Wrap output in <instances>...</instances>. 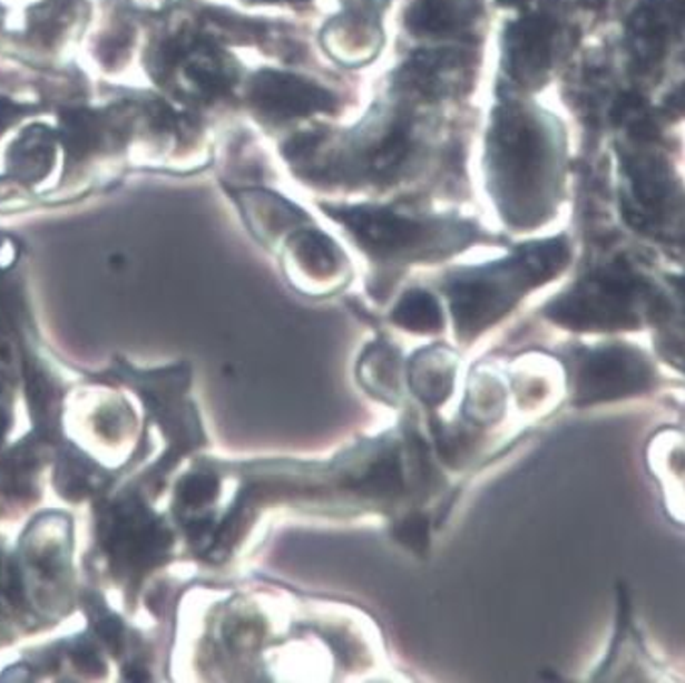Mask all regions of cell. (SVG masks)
<instances>
[{
  "mask_svg": "<svg viewBox=\"0 0 685 683\" xmlns=\"http://www.w3.org/2000/svg\"><path fill=\"white\" fill-rule=\"evenodd\" d=\"M398 412L392 427L360 437L326 459L205 457L235 490L227 506H221L200 559L208 565L233 562L272 510L331 518L378 516L407 552L427 557L433 528L451 510L459 488L427 427L422 431L419 407L409 402Z\"/></svg>",
  "mask_w": 685,
  "mask_h": 683,
  "instance_id": "1",
  "label": "cell"
},
{
  "mask_svg": "<svg viewBox=\"0 0 685 683\" xmlns=\"http://www.w3.org/2000/svg\"><path fill=\"white\" fill-rule=\"evenodd\" d=\"M569 260L566 241L529 243L505 260L449 272L439 290L447 300L457 349L468 351L505 321L532 290L554 280Z\"/></svg>",
  "mask_w": 685,
  "mask_h": 683,
  "instance_id": "2",
  "label": "cell"
},
{
  "mask_svg": "<svg viewBox=\"0 0 685 683\" xmlns=\"http://www.w3.org/2000/svg\"><path fill=\"white\" fill-rule=\"evenodd\" d=\"M323 208L372 262L368 290L380 304L392 296L398 277L410 265L441 262L478 240L476 227L457 218L404 215L384 206Z\"/></svg>",
  "mask_w": 685,
  "mask_h": 683,
  "instance_id": "3",
  "label": "cell"
},
{
  "mask_svg": "<svg viewBox=\"0 0 685 683\" xmlns=\"http://www.w3.org/2000/svg\"><path fill=\"white\" fill-rule=\"evenodd\" d=\"M120 378L137 390L149 410V419L156 420L168 447L147 481L157 488L168 478L172 469L180 466L182 459L193 457L211 445L198 407L190 396L193 372L188 363H174L154 372H139L123 363Z\"/></svg>",
  "mask_w": 685,
  "mask_h": 683,
  "instance_id": "4",
  "label": "cell"
},
{
  "mask_svg": "<svg viewBox=\"0 0 685 683\" xmlns=\"http://www.w3.org/2000/svg\"><path fill=\"white\" fill-rule=\"evenodd\" d=\"M100 539L120 576L135 582L169 562L176 535L166 516L145 503L137 491L110 504L100 523Z\"/></svg>",
  "mask_w": 685,
  "mask_h": 683,
  "instance_id": "5",
  "label": "cell"
},
{
  "mask_svg": "<svg viewBox=\"0 0 685 683\" xmlns=\"http://www.w3.org/2000/svg\"><path fill=\"white\" fill-rule=\"evenodd\" d=\"M545 316L576 331L630 329L640 323L637 286L623 270H608L554 300L545 309Z\"/></svg>",
  "mask_w": 685,
  "mask_h": 683,
  "instance_id": "6",
  "label": "cell"
},
{
  "mask_svg": "<svg viewBox=\"0 0 685 683\" xmlns=\"http://www.w3.org/2000/svg\"><path fill=\"white\" fill-rule=\"evenodd\" d=\"M653 384L649 360L635 348L608 345L591 349L577 361L574 404L591 407L625 396L640 394Z\"/></svg>",
  "mask_w": 685,
  "mask_h": 683,
  "instance_id": "7",
  "label": "cell"
},
{
  "mask_svg": "<svg viewBox=\"0 0 685 683\" xmlns=\"http://www.w3.org/2000/svg\"><path fill=\"white\" fill-rule=\"evenodd\" d=\"M284 274L292 289L313 299L333 296L348 286L349 262L335 241L319 228H296L284 247Z\"/></svg>",
  "mask_w": 685,
  "mask_h": 683,
  "instance_id": "8",
  "label": "cell"
},
{
  "mask_svg": "<svg viewBox=\"0 0 685 683\" xmlns=\"http://www.w3.org/2000/svg\"><path fill=\"white\" fill-rule=\"evenodd\" d=\"M249 100L267 119L286 120L313 113H335L337 98L294 74L262 70L253 76Z\"/></svg>",
  "mask_w": 685,
  "mask_h": 683,
  "instance_id": "9",
  "label": "cell"
},
{
  "mask_svg": "<svg viewBox=\"0 0 685 683\" xmlns=\"http://www.w3.org/2000/svg\"><path fill=\"white\" fill-rule=\"evenodd\" d=\"M461 351L441 341L412 351L407 358V388L410 400L424 417L439 414L456 394Z\"/></svg>",
  "mask_w": 685,
  "mask_h": 683,
  "instance_id": "10",
  "label": "cell"
},
{
  "mask_svg": "<svg viewBox=\"0 0 685 683\" xmlns=\"http://www.w3.org/2000/svg\"><path fill=\"white\" fill-rule=\"evenodd\" d=\"M358 384L385 407L400 410L412 402L407 388V358L385 333H380L361 351Z\"/></svg>",
  "mask_w": 685,
  "mask_h": 683,
  "instance_id": "11",
  "label": "cell"
},
{
  "mask_svg": "<svg viewBox=\"0 0 685 683\" xmlns=\"http://www.w3.org/2000/svg\"><path fill=\"white\" fill-rule=\"evenodd\" d=\"M466 70V56L451 49L419 51L397 74V86L421 97H443L456 90Z\"/></svg>",
  "mask_w": 685,
  "mask_h": 683,
  "instance_id": "12",
  "label": "cell"
},
{
  "mask_svg": "<svg viewBox=\"0 0 685 683\" xmlns=\"http://www.w3.org/2000/svg\"><path fill=\"white\" fill-rule=\"evenodd\" d=\"M480 11V0H414L407 12V27L414 36H459Z\"/></svg>",
  "mask_w": 685,
  "mask_h": 683,
  "instance_id": "13",
  "label": "cell"
},
{
  "mask_svg": "<svg viewBox=\"0 0 685 683\" xmlns=\"http://www.w3.org/2000/svg\"><path fill=\"white\" fill-rule=\"evenodd\" d=\"M378 14V7L372 4L361 7L360 11H351L341 14L337 21L329 25L325 29V46L329 51L345 64H361L378 53L380 29L375 27L370 17Z\"/></svg>",
  "mask_w": 685,
  "mask_h": 683,
  "instance_id": "14",
  "label": "cell"
},
{
  "mask_svg": "<svg viewBox=\"0 0 685 683\" xmlns=\"http://www.w3.org/2000/svg\"><path fill=\"white\" fill-rule=\"evenodd\" d=\"M243 216L257 240L272 245L284 233L301 228L302 223H309L306 215L294 208L292 204L277 198L276 194H265L262 191H249L237 196Z\"/></svg>",
  "mask_w": 685,
  "mask_h": 683,
  "instance_id": "15",
  "label": "cell"
},
{
  "mask_svg": "<svg viewBox=\"0 0 685 683\" xmlns=\"http://www.w3.org/2000/svg\"><path fill=\"white\" fill-rule=\"evenodd\" d=\"M506 384L498 373L488 368L471 370L466 396L459 410V420L476 431H486L505 417Z\"/></svg>",
  "mask_w": 685,
  "mask_h": 683,
  "instance_id": "16",
  "label": "cell"
},
{
  "mask_svg": "<svg viewBox=\"0 0 685 683\" xmlns=\"http://www.w3.org/2000/svg\"><path fill=\"white\" fill-rule=\"evenodd\" d=\"M390 324L410 335H439L446 329V312L441 299L424 289H410L394 302Z\"/></svg>",
  "mask_w": 685,
  "mask_h": 683,
  "instance_id": "17",
  "label": "cell"
},
{
  "mask_svg": "<svg viewBox=\"0 0 685 683\" xmlns=\"http://www.w3.org/2000/svg\"><path fill=\"white\" fill-rule=\"evenodd\" d=\"M182 56V76L184 86L193 92L194 97L213 98L217 97L221 90H225L231 85L233 68L228 61L213 51L208 46H196L188 48Z\"/></svg>",
  "mask_w": 685,
  "mask_h": 683,
  "instance_id": "18",
  "label": "cell"
},
{
  "mask_svg": "<svg viewBox=\"0 0 685 683\" xmlns=\"http://www.w3.org/2000/svg\"><path fill=\"white\" fill-rule=\"evenodd\" d=\"M412 149V127L407 123H397L388 131L378 135L372 145H368L361 164L375 180H392L409 162Z\"/></svg>",
  "mask_w": 685,
  "mask_h": 683,
  "instance_id": "19",
  "label": "cell"
},
{
  "mask_svg": "<svg viewBox=\"0 0 685 683\" xmlns=\"http://www.w3.org/2000/svg\"><path fill=\"white\" fill-rule=\"evenodd\" d=\"M36 107L23 105V103H11L4 97H0V133L4 131L12 120L19 119L25 113H31Z\"/></svg>",
  "mask_w": 685,
  "mask_h": 683,
  "instance_id": "20",
  "label": "cell"
},
{
  "mask_svg": "<svg viewBox=\"0 0 685 683\" xmlns=\"http://www.w3.org/2000/svg\"><path fill=\"white\" fill-rule=\"evenodd\" d=\"M677 286H679V290H682V294H684L685 299V277H682V280H677Z\"/></svg>",
  "mask_w": 685,
  "mask_h": 683,
  "instance_id": "21",
  "label": "cell"
},
{
  "mask_svg": "<svg viewBox=\"0 0 685 683\" xmlns=\"http://www.w3.org/2000/svg\"><path fill=\"white\" fill-rule=\"evenodd\" d=\"M253 2H276V0H253Z\"/></svg>",
  "mask_w": 685,
  "mask_h": 683,
  "instance_id": "22",
  "label": "cell"
}]
</instances>
